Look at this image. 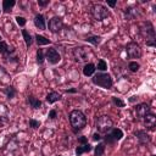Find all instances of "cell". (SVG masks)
Here are the masks:
<instances>
[{"label":"cell","mask_w":156,"mask_h":156,"mask_svg":"<svg viewBox=\"0 0 156 156\" xmlns=\"http://www.w3.org/2000/svg\"><path fill=\"white\" fill-rule=\"evenodd\" d=\"M35 41L38 44V46H43V45H48L50 44V39L45 38L44 35H40V34H35Z\"/></svg>","instance_id":"cell-22"},{"label":"cell","mask_w":156,"mask_h":156,"mask_svg":"<svg viewBox=\"0 0 156 156\" xmlns=\"http://www.w3.org/2000/svg\"><path fill=\"white\" fill-rule=\"evenodd\" d=\"M138 99H139V96H138V95H133V96H130V98L128 99V101H129L130 104H133V102L138 101Z\"/></svg>","instance_id":"cell-37"},{"label":"cell","mask_w":156,"mask_h":156,"mask_svg":"<svg viewBox=\"0 0 156 156\" xmlns=\"http://www.w3.org/2000/svg\"><path fill=\"white\" fill-rule=\"evenodd\" d=\"M128 68H129V71H130V72L135 73V72H138V71H139V68H140V63H139V62H136V61H130V62L128 63Z\"/></svg>","instance_id":"cell-28"},{"label":"cell","mask_w":156,"mask_h":156,"mask_svg":"<svg viewBox=\"0 0 156 156\" xmlns=\"http://www.w3.org/2000/svg\"><path fill=\"white\" fill-rule=\"evenodd\" d=\"M95 71H96L95 65H94V63H91V62L85 63V65H84V67H83V74H84L85 77H91V76L95 73Z\"/></svg>","instance_id":"cell-18"},{"label":"cell","mask_w":156,"mask_h":156,"mask_svg":"<svg viewBox=\"0 0 156 156\" xmlns=\"http://www.w3.org/2000/svg\"><path fill=\"white\" fill-rule=\"evenodd\" d=\"M95 68H98V71H100V72L107 71V63H106V61L102 60V58H100L98 61V66H95Z\"/></svg>","instance_id":"cell-27"},{"label":"cell","mask_w":156,"mask_h":156,"mask_svg":"<svg viewBox=\"0 0 156 156\" xmlns=\"http://www.w3.org/2000/svg\"><path fill=\"white\" fill-rule=\"evenodd\" d=\"M28 123H29V127H30V128H33V129L39 128V127H40V124H41V123H40V121H37V119H34V118H30Z\"/></svg>","instance_id":"cell-30"},{"label":"cell","mask_w":156,"mask_h":156,"mask_svg":"<svg viewBox=\"0 0 156 156\" xmlns=\"http://www.w3.org/2000/svg\"><path fill=\"white\" fill-rule=\"evenodd\" d=\"M122 138H123V132H122V129H119V128H112L108 133H106V134L102 136L104 143H105V144H110V145L116 144V143L119 141Z\"/></svg>","instance_id":"cell-7"},{"label":"cell","mask_w":156,"mask_h":156,"mask_svg":"<svg viewBox=\"0 0 156 156\" xmlns=\"http://www.w3.org/2000/svg\"><path fill=\"white\" fill-rule=\"evenodd\" d=\"M124 15H126L127 18H134V17L136 16V10H135V7H133V6L127 7V9L124 10Z\"/></svg>","instance_id":"cell-25"},{"label":"cell","mask_w":156,"mask_h":156,"mask_svg":"<svg viewBox=\"0 0 156 156\" xmlns=\"http://www.w3.org/2000/svg\"><path fill=\"white\" fill-rule=\"evenodd\" d=\"M134 136L138 139V141H139L141 145H146V144H149V143L151 141V136H150L145 130H141V129L135 130V132H134Z\"/></svg>","instance_id":"cell-12"},{"label":"cell","mask_w":156,"mask_h":156,"mask_svg":"<svg viewBox=\"0 0 156 156\" xmlns=\"http://www.w3.org/2000/svg\"><path fill=\"white\" fill-rule=\"evenodd\" d=\"M61 98H62V95H61L60 93H57V91H50V93L46 95L45 100H46L48 104H55V102H57L58 100H61Z\"/></svg>","instance_id":"cell-16"},{"label":"cell","mask_w":156,"mask_h":156,"mask_svg":"<svg viewBox=\"0 0 156 156\" xmlns=\"http://www.w3.org/2000/svg\"><path fill=\"white\" fill-rule=\"evenodd\" d=\"M151 156H156V155H151Z\"/></svg>","instance_id":"cell-41"},{"label":"cell","mask_w":156,"mask_h":156,"mask_svg":"<svg viewBox=\"0 0 156 156\" xmlns=\"http://www.w3.org/2000/svg\"><path fill=\"white\" fill-rule=\"evenodd\" d=\"M45 61V55H44V50L43 49H38L37 50V63L38 65H43Z\"/></svg>","instance_id":"cell-26"},{"label":"cell","mask_w":156,"mask_h":156,"mask_svg":"<svg viewBox=\"0 0 156 156\" xmlns=\"http://www.w3.org/2000/svg\"><path fill=\"white\" fill-rule=\"evenodd\" d=\"M116 4H117V0H113V1H107V6H110V7H115V6H116Z\"/></svg>","instance_id":"cell-39"},{"label":"cell","mask_w":156,"mask_h":156,"mask_svg":"<svg viewBox=\"0 0 156 156\" xmlns=\"http://www.w3.org/2000/svg\"><path fill=\"white\" fill-rule=\"evenodd\" d=\"M49 0H38V5L40 6V7H45V6H48L49 5Z\"/></svg>","instance_id":"cell-35"},{"label":"cell","mask_w":156,"mask_h":156,"mask_svg":"<svg viewBox=\"0 0 156 156\" xmlns=\"http://www.w3.org/2000/svg\"><path fill=\"white\" fill-rule=\"evenodd\" d=\"M22 35H23V39H24L26 46L29 49V46L33 44V37L29 34V32H28L27 29H22Z\"/></svg>","instance_id":"cell-21"},{"label":"cell","mask_w":156,"mask_h":156,"mask_svg":"<svg viewBox=\"0 0 156 156\" xmlns=\"http://www.w3.org/2000/svg\"><path fill=\"white\" fill-rule=\"evenodd\" d=\"M111 100H112V102H113V105H116L117 107H124L126 106V102L121 99V98H117V96H112L111 98Z\"/></svg>","instance_id":"cell-29"},{"label":"cell","mask_w":156,"mask_h":156,"mask_svg":"<svg viewBox=\"0 0 156 156\" xmlns=\"http://www.w3.org/2000/svg\"><path fill=\"white\" fill-rule=\"evenodd\" d=\"M90 13L93 16V18L95 21H104L105 18H107L110 16V12L107 10L106 6H104L102 4H93L90 7Z\"/></svg>","instance_id":"cell-5"},{"label":"cell","mask_w":156,"mask_h":156,"mask_svg":"<svg viewBox=\"0 0 156 156\" xmlns=\"http://www.w3.org/2000/svg\"><path fill=\"white\" fill-rule=\"evenodd\" d=\"M27 102H28L29 106H30L32 108H34V110H39V108L41 107V101H40L38 98H35L34 95H28V96H27Z\"/></svg>","instance_id":"cell-15"},{"label":"cell","mask_w":156,"mask_h":156,"mask_svg":"<svg viewBox=\"0 0 156 156\" xmlns=\"http://www.w3.org/2000/svg\"><path fill=\"white\" fill-rule=\"evenodd\" d=\"M0 13H1V10H0Z\"/></svg>","instance_id":"cell-42"},{"label":"cell","mask_w":156,"mask_h":156,"mask_svg":"<svg viewBox=\"0 0 156 156\" xmlns=\"http://www.w3.org/2000/svg\"><path fill=\"white\" fill-rule=\"evenodd\" d=\"M45 58L46 61L50 63V65H57L61 60V55L58 54V51L55 49V48H48L46 51H45Z\"/></svg>","instance_id":"cell-10"},{"label":"cell","mask_w":156,"mask_h":156,"mask_svg":"<svg viewBox=\"0 0 156 156\" xmlns=\"http://www.w3.org/2000/svg\"><path fill=\"white\" fill-rule=\"evenodd\" d=\"M101 139H102V136H101L100 133L96 132V133L93 134V140H94V141H99V140H101Z\"/></svg>","instance_id":"cell-36"},{"label":"cell","mask_w":156,"mask_h":156,"mask_svg":"<svg viewBox=\"0 0 156 156\" xmlns=\"http://www.w3.org/2000/svg\"><path fill=\"white\" fill-rule=\"evenodd\" d=\"M2 93L6 95V98H7L9 100H11V99H13V98L16 96L17 90H16L12 85H9V87H6V88H4V89H2Z\"/></svg>","instance_id":"cell-19"},{"label":"cell","mask_w":156,"mask_h":156,"mask_svg":"<svg viewBox=\"0 0 156 156\" xmlns=\"http://www.w3.org/2000/svg\"><path fill=\"white\" fill-rule=\"evenodd\" d=\"M143 123L144 126L146 127V129H150V130H154L155 127H156V116L154 113H147L144 118H143Z\"/></svg>","instance_id":"cell-13"},{"label":"cell","mask_w":156,"mask_h":156,"mask_svg":"<svg viewBox=\"0 0 156 156\" xmlns=\"http://www.w3.org/2000/svg\"><path fill=\"white\" fill-rule=\"evenodd\" d=\"M91 56H93V51L90 48L79 45V46H76L73 49V57L77 62H87L88 63V60Z\"/></svg>","instance_id":"cell-4"},{"label":"cell","mask_w":156,"mask_h":156,"mask_svg":"<svg viewBox=\"0 0 156 156\" xmlns=\"http://www.w3.org/2000/svg\"><path fill=\"white\" fill-rule=\"evenodd\" d=\"M113 128V122L112 119L110 118V116H106V115H102L100 117H98L96 119V129H98V133H102V134H106L108 133L111 129Z\"/></svg>","instance_id":"cell-6"},{"label":"cell","mask_w":156,"mask_h":156,"mask_svg":"<svg viewBox=\"0 0 156 156\" xmlns=\"http://www.w3.org/2000/svg\"><path fill=\"white\" fill-rule=\"evenodd\" d=\"M15 5H16V1L15 0H4L2 1V11L5 13H9Z\"/></svg>","instance_id":"cell-20"},{"label":"cell","mask_w":156,"mask_h":156,"mask_svg":"<svg viewBox=\"0 0 156 156\" xmlns=\"http://www.w3.org/2000/svg\"><path fill=\"white\" fill-rule=\"evenodd\" d=\"M78 143H79L80 145H84V144H87V143H88V138H87V136H84V135L78 136Z\"/></svg>","instance_id":"cell-34"},{"label":"cell","mask_w":156,"mask_h":156,"mask_svg":"<svg viewBox=\"0 0 156 156\" xmlns=\"http://www.w3.org/2000/svg\"><path fill=\"white\" fill-rule=\"evenodd\" d=\"M0 40H1V37H0Z\"/></svg>","instance_id":"cell-43"},{"label":"cell","mask_w":156,"mask_h":156,"mask_svg":"<svg viewBox=\"0 0 156 156\" xmlns=\"http://www.w3.org/2000/svg\"><path fill=\"white\" fill-rule=\"evenodd\" d=\"M91 82H93V84H95L98 87H101L104 89H110L112 87V84H113V80H112L111 74H108L106 72L94 73L91 76Z\"/></svg>","instance_id":"cell-3"},{"label":"cell","mask_w":156,"mask_h":156,"mask_svg":"<svg viewBox=\"0 0 156 156\" xmlns=\"http://www.w3.org/2000/svg\"><path fill=\"white\" fill-rule=\"evenodd\" d=\"M16 22H17V24H18L20 27H24L26 23H27V20H26L23 16H17V17H16Z\"/></svg>","instance_id":"cell-31"},{"label":"cell","mask_w":156,"mask_h":156,"mask_svg":"<svg viewBox=\"0 0 156 156\" xmlns=\"http://www.w3.org/2000/svg\"><path fill=\"white\" fill-rule=\"evenodd\" d=\"M91 150H93V146H91L89 143H87V144H84V145L77 146L76 150H74V152H76L77 156H82L84 152H90Z\"/></svg>","instance_id":"cell-17"},{"label":"cell","mask_w":156,"mask_h":156,"mask_svg":"<svg viewBox=\"0 0 156 156\" xmlns=\"http://www.w3.org/2000/svg\"><path fill=\"white\" fill-rule=\"evenodd\" d=\"M56 117H57V111H56L55 108L50 110V111H49V118H50V119H56Z\"/></svg>","instance_id":"cell-33"},{"label":"cell","mask_w":156,"mask_h":156,"mask_svg":"<svg viewBox=\"0 0 156 156\" xmlns=\"http://www.w3.org/2000/svg\"><path fill=\"white\" fill-rule=\"evenodd\" d=\"M150 106L145 102H141V104H138L135 107H134V115H135V118L136 119H143L147 113H150Z\"/></svg>","instance_id":"cell-11"},{"label":"cell","mask_w":156,"mask_h":156,"mask_svg":"<svg viewBox=\"0 0 156 156\" xmlns=\"http://www.w3.org/2000/svg\"><path fill=\"white\" fill-rule=\"evenodd\" d=\"M67 94H74V93H77L78 90H77V88H69V89H66L65 90Z\"/></svg>","instance_id":"cell-38"},{"label":"cell","mask_w":156,"mask_h":156,"mask_svg":"<svg viewBox=\"0 0 156 156\" xmlns=\"http://www.w3.org/2000/svg\"><path fill=\"white\" fill-rule=\"evenodd\" d=\"M126 54L129 58H140L141 57V48L136 41H129L126 45Z\"/></svg>","instance_id":"cell-8"},{"label":"cell","mask_w":156,"mask_h":156,"mask_svg":"<svg viewBox=\"0 0 156 156\" xmlns=\"http://www.w3.org/2000/svg\"><path fill=\"white\" fill-rule=\"evenodd\" d=\"M56 156H61V155H56Z\"/></svg>","instance_id":"cell-40"},{"label":"cell","mask_w":156,"mask_h":156,"mask_svg":"<svg viewBox=\"0 0 156 156\" xmlns=\"http://www.w3.org/2000/svg\"><path fill=\"white\" fill-rule=\"evenodd\" d=\"M33 21H34V26H35L38 29L44 30V29L46 28V24H45V18H44V16H43L41 13H37Z\"/></svg>","instance_id":"cell-14"},{"label":"cell","mask_w":156,"mask_h":156,"mask_svg":"<svg viewBox=\"0 0 156 156\" xmlns=\"http://www.w3.org/2000/svg\"><path fill=\"white\" fill-rule=\"evenodd\" d=\"M48 28L51 33H58L63 28V20L60 16H54L48 22Z\"/></svg>","instance_id":"cell-9"},{"label":"cell","mask_w":156,"mask_h":156,"mask_svg":"<svg viewBox=\"0 0 156 156\" xmlns=\"http://www.w3.org/2000/svg\"><path fill=\"white\" fill-rule=\"evenodd\" d=\"M9 49V45L4 41V40H0V54L1 55H4L5 52H6V50Z\"/></svg>","instance_id":"cell-32"},{"label":"cell","mask_w":156,"mask_h":156,"mask_svg":"<svg viewBox=\"0 0 156 156\" xmlns=\"http://www.w3.org/2000/svg\"><path fill=\"white\" fill-rule=\"evenodd\" d=\"M69 123L72 127L73 133H78L87 126V117L80 110H73L69 112Z\"/></svg>","instance_id":"cell-1"},{"label":"cell","mask_w":156,"mask_h":156,"mask_svg":"<svg viewBox=\"0 0 156 156\" xmlns=\"http://www.w3.org/2000/svg\"><path fill=\"white\" fill-rule=\"evenodd\" d=\"M105 143H98V145L94 147V156H102L105 152Z\"/></svg>","instance_id":"cell-23"},{"label":"cell","mask_w":156,"mask_h":156,"mask_svg":"<svg viewBox=\"0 0 156 156\" xmlns=\"http://www.w3.org/2000/svg\"><path fill=\"white\" fill-rule=\"evenodd\" d=\"M101 39H102V38H101L100 35H89V37L85 38V41H88V43H90V44L98 46V45L101 43Z\"/></svg>","instance_id":"cell-24"},{"label":"cell","mask_w":156,"mask_h":156,"mask_svg":"<svg viewBox=\"0 0 156 156\" xmlns=\"http://www.w3.org/2000/svg\"><path fill=\"white\" fill-rule=\"evenodd\" d=\"M140 35L145 39V43L147 46H156V39H155V29L150 21H145L140 24Z\"/></svg>","instance_id":"cell-2"}]
</instances>
